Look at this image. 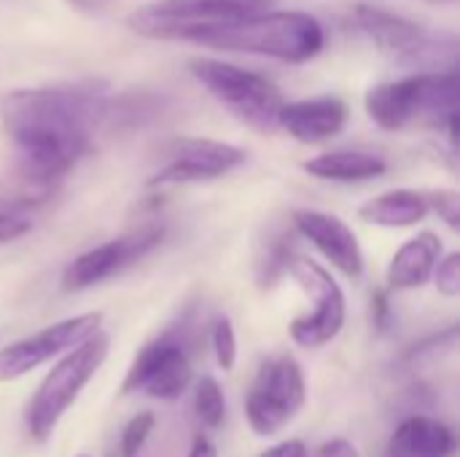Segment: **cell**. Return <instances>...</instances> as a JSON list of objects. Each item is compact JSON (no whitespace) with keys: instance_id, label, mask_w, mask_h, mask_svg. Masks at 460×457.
I'll use <instances>...</instances> for the list:
<instances>
[{"instance_id":"cell-1","label":"cell","mask_w":460,"mask_h":457,"mask_svg":"<svg viewBox=\"0 0 460 457\" xmlns=\"http://www.w3.org/2000/svg\"><path fill=\"white\" fill-rule=\"evenodd\" d=\"M105 105L102 81L13 89L0 102V119L19 148V164L59 183L89 154Z\"/></svg>"},{"instance_id":"cell-2","label":"cell","mask_w":460,"mask_h":457,"mask_svg":"<svg viewBox=\"0 0 460 457\" xmlns=\"http://www.w3.org/2000/svg\"><path fill=\"white\" fill-rule=\"evenodd\" d=\"M323 27L305 11H261L202 32L194 43L218 51L261 54L280 62H307L323 48Z\"/></svg>"},{"instance_id":"cell-3","label":"cell","mask_w":460,"mask_h":457,"mask_svg":"<svg viewBox=\"0 0 460 457\" xmlns=\"http://www.w3.org/2000/svg\"><path fill=\"white\" fill-rule=\"evenodd\" d=\"M369 119L385 129L396 132L423 119L434 127H447L450 140L456 143L458 129V75L456 70L442 73H418L402 81L380 83L367 92Z\"/></svg>"},{"instance_id":"cell-4","label":"cell","mask_w":460,"mask_h":457,"mask_svg":"<svg viewBox=\"0 0 460 457\" xmlns=\"http://www.w3.org/2000/svg\"><path fill=\"white\" fill-rule=\"evenodd\" d=\"M108 350H111V339L100 329L92 337H86L81 345L67 350L57 361V366L43 377V382L38 385V391L27 407V431L35 442L51 439L59 420L65 417V412L75 404V399L81 396L86 382L105 364Z\"/></svg>"},{"instance_id":"cell-5","label":"cell","mask_w":460,"mask_h":457,"mask_svg":"<svg viewBox=\"0 0 460 457\" xmlns=\"http://www.w3.org/2000/svg\"><path fill=\"white\" fill-rule=\"evenodd\" d=\"M272 3L275 0H154L135 8L127 24L143 38L194 43L213 27L270 11Z\"/></svg>"},{"instance_id":"cell-6","label":"cell","mask_w":460,"mask_h":457,"mask_svg":"<svg viewBox=\"0 0 460 457\" xmlns=\"http://www.w3.org/2000/svg\"><path fill=\"white\" fill-rule=\"evenodd\" d=\"M189 67L191 75L243 124L259 132L278 129L283 94L267 75L221 59H194Z\"/></svg>"},{"instance_id":"cell-7","label":"cell","mask_w":460,"mask_h":457,"mask_svg":"<svg viewBox=\"0 0 460 457\" xmlns=\"http://www.w3.org/2000/svg\"><path fill=\"white\" fill-rule=\"evenodd\" d=\"M350 27L369 38L380 51L410 65H431L437 73H442V62L456 59L453 35L442 38L439 32H431L423 24L377 5H356L350 13Z\"/></svg>"},{"instance_id":"cell-8","label":"cell","mask_w":460,"mask_h":457,"mask_svg":"<svg viewBox=\"0 0 460 457\" xmlns=\"http://www.w3.org/2000/svg\"><path fill=\"white\" fill-rule=\"evenodd\" d=\"M307 388L296 358L275 356L261 369L245 399V417L256 436L280 434L305 407Z\"/></svg>"},{"instance_id":"cell-9","label":"cell","mask_w":460,"mask_h":457,"mask_svg":"<svg viewBox=\"0 0 460 457\" xmlns=\"http://www.w3.org/2000/svg\"><path fill=\"white\" fill-rule=\"evenodd\" d=\"M288 272L313 302V312L291 321V339L307 350L329 345L342 331L348 315V302L340 283L318 261L305 256H294Z\"/></svg>"},{"instance_id":"cell-10","label":"cell","mask_w":460,"mask_h":457,"mask_svg":"<svg viewBox=\"0 0 460 457\" xmlns=\"http://www.w3.org/2000/svg\"><path fill=\"white\" fill-rule=\"evenodd\" d=\"M189 382H191V361L183 347V339H178L175 334H164L137 353L121 382V393L143 391L151 399L175 401L183 396Z\"/></svg>"},{"instance_id":"cell-11","label":"cell","mask_w":460,"mask_h":457,"mask_svg":"<svg viewBox=\"0 0 460 457\" xmlns=\"http://www.w3.org/2000/svg\"><path fill=\"white\" fill-rule=\"evenodd\" d=\"M100 323H102V312H84V315H73L59 323H51L43 331L3 347L0 350V382H13L30 374L32 369H38L40 364L51 361L54 356L73 350L86 337L100 331Z\"/></svg>"},{"instance_id":"cell-12","label":"cell","mask_w":460,"mask_h":457,"mask_svg":"<svg viewBox=\"0 0 460 457\" xmlns=\"http://www.w3.org/2000/svg\"><path fill=\"white\" fill-rule=\"evenodd\" d=\"M245 162V151L221 140L208 137H183L170 145L167 164L148 178L151 189L162 186H183V183H202L216 180Z\"/></svg>"},{"instance_id":"cell-13","label":"cell","mask_w":460,"mask_h":457,"mask_svg":"<svg viewBox=\"0 0 460 457\" xmlns=\"http://www.w3.org/2000/svg\"><path fill=\"white\" fill-rule=\"evenodd\" d=\"M162 237H164L162 226H146V229H137L135 234L102 242V245L81 253L65 269L62 288L65 291H84V288H92V286L119 275L121 269H127L129 264H135L146 253H151L162 242Z\"/></svg>"},{"instance_id":"cell-14","label":"cell","mask_w":460,"mask_h":457,"mask_svg":"<svg viewBox=\"0 0 460 457\" xmlns=\"http://www.w3.org/2000/svg\"><path fill=\"white\" fill-rule=\"evenodd\" d=\"M291 221L294 229L332 261V267H337L350 280L361 277L364 250L358 245V237L342 218L323 210H296Z\"/></svg>"},{"instance_id":"cell-15","label":"cell","mask_w":460,"mask_h":457,"mask_svg":"<svg viewBox=\"0 0 460 457\" xmlns=\"http://www.w3.org/2000/svg\"><path fill=\"white\" fill-rule=\"evenodd\" d=\"M348 121V105L340 97L323 94L296 102H283L278 127L299 143H323L342 132Z\"/></svg>"},{"instance_id":"cell-16","label":"cell","mask_w":460,"mask_h":457,"mask_svg":"<svg viewBox=\"0 0 460 457\" xmlns=\"http://www.w3.org/2000/svg\"><path fill=\"white\" fill-rule=\"evenodd\" d=\"M442 259V240L434 232H420L418 237L407 240L388 267V286L396 291L420 288L431 280L437 264Z\"/></svg>"},{"instance_id":"cell-17","label":"cell","mask_w":460,"mask_h":457,"mask_svg":"<svg viewBox=\"0 0 460 457\" xmlns=\"http://www.w3.org/2000/svg\"><path fill=\"white\" fill-rule=\"evenodd\" d=\"M391 457H450L456 453V434L434 417H407L388 444Z\"/></svg>"},{"instance_id":"cell-18","label":"cell","mask_w":460,"mask_h":457,"mask_svg":"<svg viewBox=\"0 0 460 457\" xmlns=\"http://www.w3.org/2000/svg\"><path fill=\"white\" fill-rule=\"evenodd\" d=\"M429 215V202L426 194L412 191V189H396L385 191L358 207V218L372 226L383 229H407L420 224Z\"/></svg>"},{"instance_id":"cell-19","label":"cell","mask_w":460,"mask_h":457,"mask_svg":"<svg viewBox=\"0 0 460 457\" xmlns=\"http://www.w3.org/2000/svg\"><path fill=\"white\" fill-rule=\"evenodd\" d=\"M388 162L369 151H329L315 159L305 162V172L318 180H337V183H361L385 175Z\"/></svg>"},{"instance_id":"cell-20","label":"cell","mask_w":460,"mask_h":457,"mask_svg":"<svg viewBox=\"0 0 460 457\" xmlns=\"http://www.w3.org/2000/svg\"><path fill=\"white\" fill-rule=\"evenodd\" d=\"M57 180H49L27 170L24 164H16L11 175L0 178V215L27 218V213L46 205L57 194Z\"/></svg>"},{"instance_id":"cell-21","label":"cell","mask_w":460,"mask_h":457,"mask_svg":"<svg viewBox=\"0 0 460 457\" xmlns=\"http://www.w3.org/2000/svg\"><path fill=\"white\" fill-rule=\"evenodd\" d=\"M194 409H197V417L205 428L216 431L224 426V417H226V401H224V391L221 385L213 380V377H202L197 382V391H194Z\"/></svg>"},{"instance_id":"cell-22","label":"cell","mask_w":460,"mask_h":457,"mask_svg":"<svg viewBox=\"0 0 460 457\" xmlns=\"http://www.w3.org/2000/svg\"><path fill=\"white\" fill-rule=\"evenodd\" d=\"M154 426H156V417H154L151 412L135 415V417L127 423V428H124V434H121V442H119V453H121V457L140 455L143 444H146L148 436L154 434Z\"/></svg>"},{"instance_id":"cell-23","label":"cell","mask_w":460,"mask_h":457,"mask_svg":"<svg viewBox=\"0 0 460 457\" xmlns=\"http://www.w3.org/2000/svg\"><path fill=\"white\" fill-rule=\"evenodd\" d=\"M213 350H216V361L224 372H232L237 364V334L229 318H221L213 326Z\"/></svg>"},{"instance_id":"cell-24","label":"cell","mask_w":460,"mask_h":457,"mask_svg":"<svg viewBox=\"0 0 460 457\" xmlns=\"http://www.w3.org/2000/svg\"><path fill=\"white\" fill-rule=\"evenodd\" d=\"M434 277H437V288L442 296L447 299L460 296V253H450L447 259H439Z\"/></svg>"},{"instance_id":"cell-25","label":"cell","mask_w":460,"mask_h":457,"mask_svg":"<svg viewBox=\"0 0 460 457\" xmlns=\"http://www.w3.org/2000/svg\"><path fill=\"white\" fill-rule=\"evenodd\" d=\"M426 202H429V210L434 207V210L439 213V218H442L450 229H458L460 197L456 191H431V194H426Z\"/></svg>"},{"instance_id":"cell-26","label":"cell","mask_w":460,"mask_h":457,"mask_svg":"<svg viewBox=\"0 0 460 457\" xmlns=\"http://www.w3.org/2000/svg\"><path fill=\"white\" fill-rule=\"evenodd\" d=\"M32 229L30 218H19V215H0V245L13 242L19 237H24Z\"/></svg>"},{"instance_id":"cell-27","label":"cell","mask_w":460,"mask_h":457,"mask_svg":"<svg viewBox=\"0 0 460 457\" xmlns=\"http://www.w3.org/2000/svg\"><path fill=\"white\" fill-rule=\"evenodd\" d=\"M313 457H358V450L348 439H332Z\"/></svg>"},{"instance_id":"cell-28","label":"cell","mask_w":460,"mask_h":457,"mask_svg":"<svg viewBox=\"0 0 460 457\" xmlns=\"http://www.w3.org/2000/svg\"><path fill=\"white\" fill-rule=\"evenodd\" d=\"M261 457H307V447L299 439H288V442L270 447L267 453H261Z\"/></svg>"},{"instance_id":"cell-29","label":"cell","mask_w":460,"mask_h":457,"mask_svg":"<svg viewBox=\"0 0 460 457\" xmlns=\"http://www.w3.org/2000/svg\"><path fill=\"white\" fill-rule=\"evenodd\" d=\"M372 312H375V326H377L380 331H385V329H388L391 304H388V296H385L383 291L372 296Z\"/></svg>"},{"instance_id":"cell-30","label":"cell","mask_w":460,"mask_h":457,"mask_svg":"<svg viewBox=\"0 0 460 457\" xmlns=\"http://www.w3.org/2000/svg\"><path fill=\"white\" fill-rule=\"evenodd\" d=\"M189 457H218V450L205 436H197L191 450H189Z\"/></svg>"},{"instance_id":"cell-31","label":"cell","mask_w":460,"mask_h":457,"mask_svg":"<svg viewBox=\"0 0 460 457\" xmlns=\"http://www.w3.org/2000/svg\"><path fill=\"white\" fill-rule=\"evenodd\" d=\"M67 3H73L75 8H81V11H89V13H100L111 0H67Z\"/></svg>"},{"instance_id":"cell-32","label":"cell","mask_w":460,"mask_h":457,"mask_svg":"<svg viewBox=\"0 0 460 457\" xmlns=\"http://www.w3.org/2000/svg\"><path fill=\"white\" fill-rule=\"evenodd\" d=\"M81 457H84V455H81Z\"/></svg>"}]
</instances>
